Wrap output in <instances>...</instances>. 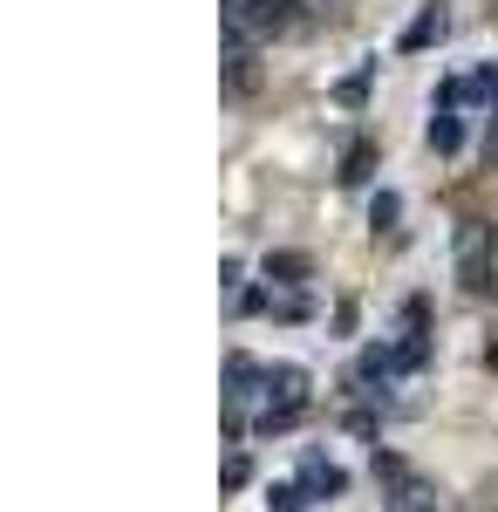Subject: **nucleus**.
Instances as JSON below:
<instances>
[{
	"label": "nucleus",
	"instance_id": "nucleus-1",
	"mask_svg": "<svg viewBox=\"0 0 498 512\" xmlns=\"http://www.w3.org/2000/svg\"><path fill=\"white\" fill-rule=\"evenodd\" d=\"M307 410V376L301 369H267V410H260V431H287Z\"/></svg>",
	"mask_w": 498,
	"mask_h": 512
},
{
	"label": "nucleus",
	"instance_id": "nucleus-2",
	"mask_svg": "<svg viewBox=\"0 0 498 512\" xmlns=\"http://www.w3.org/2000/svg\"><path fill=\"white\" fill-rule=\"evenodd\" d=\"M444 35H451V7H444V0H423L417 14H410V28L396 35V48H403V55H423V48H437Z\"/></svg>",
	"mask_w": 498,
	"mask_h": 512
},
{
	"label": "nucleus",
	"instance_id": "nucleus-3",
	"mask_svg": "<svg viewBox=\"0 0 498 512\" xmlns=\"http://www.w3.org/2000/svg\"><path fill=\"white\" fill-rule=\"evenodd\" d=\"M376 478H396V492H389V512H437V499H430V485L423 478H410L396 458H376Z\"/></svg>",
	"mask_w": 498,
	"mask_h": 512
},
{
	"label": "nucleus",
	"instance_id": "nucleus-4",
	"mask_svg": "<svg viewBox=\"0 0 498 512\" xmlns=\"http://www.w3.org/2000/svg\"><path fill=\"white\" fill-rule=\"evenodd\" d=\"M342 485H348V478L335 472L328 458H301V492H321V499H335Z\"/></svg>",
	"mask_w": 498,
	"mask_h": 512
},
{
	"label": "nucleus",
	"instance_id": "nucleus-5",
	"mask_svg": "<svg viewBox=\"0 0 498 512\" xmlns=\"http://www.w3.org/2000/svg\"><path fill=\"white\" fill-rule=\"evenodd\" d=\"M423 137H430V151H444V158H451V151H458V144H464L458 117H444V110H437V117H430V130H423Z\"/></svg>",
	"mask_w": 498,
	"mask_h": 512
},
{
	"label": "nucleus",
	"instance_id": "nucleus-6",
	"mask_svg": "<svg viewBox=\"0 0 498 512\" xmlns=\"http://www.w3.org/2000/svg\"><path fill=\"white\" fill-rule=\"evenodd\" d=\"M307 253H267V280H307Z\"/></svg>",
	"mask_w": 498,
	"mask_h": 512
},
{
	"label": "nucleus",
	"instance_id": "nucleus-7",
	"mask_svg": "<svg viewBox=\"0 0 498 512\" xmlns=\"http://www.w3.org/2000/svg\"><path fill=\"white\" fill-rule=\"evenodd\" d=\"M253 89V55H246V41L232 35V96H246Z\"/></svg>",
	"mask_w": 498,
	"mask_h": 512
},
{
	"label": "nucleus",
	"instance_id": "nucleus-8",
	"mask_svg": "<svg viewBox=\"0 0 498 512\" xmlns=\"http://www.w3.org/2000/svg\"><path fill=\"white\" fill-rule=\"evenodd\" d=\"M369 164H376V151H369V144H355V151L342 158V185H362V178H369Z\"/></svg>",
	"mask_w": 498,
	"mask_h": 512
},
{
	"label": "nucleus",
	"instance_id": "nucleus-9",
	"mask_svg": "<svg viewBox=\"0 0 498 512\" xmlns=\"http://www.w3.org/2000/svg\"><path fill=\"white\" fill-rule=\"evenodd\" d=\"M301 506H307L301 485H267V512H301Z\"/></svg>",
	"mask_w": 498,
	"mask_h": 512
},
{
	"label": "nucleus",
	"instance_id": "nucleus-10",
	"mask_svg": "<svg viewBox=\"0 0 498 512\" xmlns=\"http://www.w3.org/2000/svg\"><path fill=\"white\" fill-rule=\"evenodd\" d=\"M396 212H403V198H396V192H383L376 205H369V226L383 233V226H396Z\"/></svg>",
	"mask_w": 498,
	"mask_h": 512
},
{
	"label": "nucleus",
	"instance_id": "nucleus-11",
	"mask_svg": "<svg viewBox=\"0 0 498 512\" xmlns=\"http://www.w3.org/2000/svg\"><path fill=\"white\" fill-rule=\"evenodd\" d=\"M335 96H342L348 110H355V103H362V96H369V69H362V76H348V82H342V89H335Z\"/></svg>",
	"mask_w": 498,
	"mask_h": 512
}]
</instances>
